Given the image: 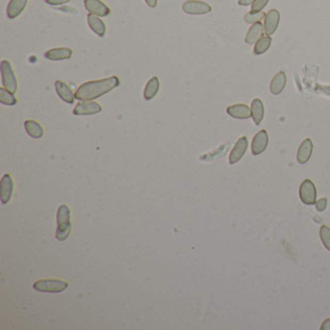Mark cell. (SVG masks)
I'll return each mask as SVG.
<instances>
[{
  "mask_svg": "<svg viewBox=\"0 0 330 330\" xmlns=\"http://www.w3.org/2000/svg\"><path fill=\"white\" fill-rule=\"evenodd\" d=\"M119 84V79L116 76H111L110 78L103 80L88 82L78 88L75 93V97L81 101H92L109 93L112 89L117 88Z\"/></svg>",
  "mask_w": 330,
  "mask_h": 330,
  "instance_id": "1",
  "label": "cell"
},
{
  "mask_svg": "<svg viewBox=\"0 0 330 330\" xmlns=\"http://www.w3.org/2000/svg\"><path fill=\"white\" fill-rule=\"evenodd\" d=\"M57 229L55 233V238L59 241H64L70 236L71 225V210L67 204H61L57 209L56 214Z\"/></svg>",
  "mask_w": 330,
  "mask_h": 330,
  "instance_id": "2",
  "label": "cell"
},
{
  "mask_svg": "<svg viewBox=\"0 0 330 330\" xmlns=\"http://www.w3.org/2000/svg\"><path fill=\"white\" fill-rule=\"evenodd\" d=\"M69 284L58 279H42L38 280L33 284V287L41 292H50V293H59L65 290Z\"/></svg>",
  "mask_w": 330,
  "mask_h": 330,
  "instance_id": "3",
  "label": "cell"
},
{
  "mask_svg": "<svg viewBox=\"0 0 330 330\" xmlns=\"http://www.w3.org/2000/svg\"><path fill=\"white\" fill-rule=\"evenodd\" d=\"M1 76L3 88L12 93H16L18 90V82L12 65L8 60H3L1 62Z\"/></svg>",
  "mask_w": 330,
  "mask_h": 330,
  "instance_id": "4",
  "label": "cell"
},
{
  "mask_svg": "<svg viewBox=\"0 0 330 330\" xmlns=\"http://www.w3.org/2000/svg\"><path fill=\"white\" fill-rule=\"evenodd\" d=\"M299 197L303 203L312 205L317 201V190L315 184L310 180H304L299 188Z\"/></svg>",
  "mask_w": 330,
  "mask_h": 330,
  "instance_id": "5",
  "label": "cell"
},
{
  "mask_svg": "<svg viewBox=\"0 0 330 330\" xmlns=\"http://www.w3.org/2000/svg\"><path fill=\"white\" fill-rule=\"evenodd\" d=\"M182 9L190 15H204L211 11V6L203 1L189 0L183 3Z\"/></svg>",
  "mask_w": 330,
  "mask_h": 330,
  "instance_id": "6",
  "label": "cell"
},
{
  "mask_svg": "<svg viewBox=\"0 0 330 330\" xmlns=\"http://www.w3.org/2000/svg\"><path fill=\"white\" fill-rule=\"evenodd\" d=\"M102 110L101 105L93 101H82L77 104L73 113L75 115H92L100 112Z\"/></svg>",
  "mask_w": 330,
  "mask_h": 330,
  "instance_id": "7",
  "label": "cell"
},
{
  "mask_svg": "<svg viewBox=\"0 0 330 330\" xmlns=\"http://www.w3.org/2000/svg\"><path fill=\"white\" fill-rule=\"evenodd\" d=\"M85 7L90 14L98 17H107L110 15V8L101 0H85Z\"/></svg>",
  "mask_w": 330,
  "mask_h": 330,
  "instance_id": "8",
  "label": "cell"
},
{
  "mask_svg": "<svg viewBox=\"0 0 330 330\" xmlns=\"http://www.w3.org/2000/svg\"><path fill=\"white\" fill-rule=\"evenodd\" d=\"M14 191V181L9 174L2 177L0 182V198L3 204L10 201Z\"/></svg>",
  "mask_w": 330,
  "mask_h": 330,
  "instance_id": "9",
  "label": "cell"
},
{
  "mask_svg": "<svg viewBox=\"0 0 330 330\" xmlns=\"http://www.w3.org/2000/svg\"><path fill=\"white\" fill-rule=\"evenodd\" d=\"M268 144V135L265 130H261L257 133L252 141L251 144V151L252 154L260 155L266 149Z\"/></svg>",
  "mask_w": 330,
  "mask_h": 330,
  "instance_id": "10",
  "label": "cell"
},
{
  "mask_svg": "<svg viewBox=\"0 0 330 330\" xmlns=\"http://www.w3.org/2000/svg\"><path fill=\"white\" fill-rule=\"evenodd\" d=\"M280 22V13L276 9L270 10L265 16L264 20V33L266 36H270L275 33Z\"/></svg>",
  "mask_w": 330,
  "mask_h": 330,
  "instance_id": "11",
  "label": "cell"
},
{
  "mask_svg": "<svg viewBox=\"0 0 330 330\" xmlns=\"http://www.w3.org/2000/svg\"><path fill=\"white\" fill-rule=\"evenodd\" d=\"M248 146V140L246 137H241L234 146L230 154V164L234 165L241 160L243 155L245 154Z\"/></svg>",
  "mask_w": 330,
  "mask_h": 330,
  "instance_id": "12",
  "label": "cell"
},
{
  "mask_svg": "<svg viewBox=\"0 0 330 330\" xmlns=\"http://www.w3.org/2000/svg\"><path fill=\"white\" fill-rule=\"evenodd\" d=\"M73 50L70 47H55L47 50L45 53V57L53 60V61H59V60H64V59H69L72 57Z\"/></svg>",
  "mask_w": 330,
  "mask_h": 330,
  "instance_id": "13",
  "label": "cell"
},
{
  "mask_svg": "<svg viewBox=\"0 0 330 330\" xmlns=\"http://www.w3.org/2000/svg\"><path fill=\"white\" fill-rule=\"evenodd\" d=\"M55 90L57 95L59 96L60 99H62L67 104H73L76 97L75 94L73 93L72 89L69 88V86L65 84L64 82L61 81H56L55 82Z\"/></svg>",
  "mask_w": 330,
  "mask_h": 330,
  "instance_id": "14",
  "label": "cell"
},
{
  "mask_svg": "<svg viewBox=\"0 0 330 330\" xmlns=\"http://www.w3.org/2000/svg\"><path fill=\"white\" fill-rule=\"evenodd\" d=\"M264 26L261 22L254 23L247 32L245 42L247 44L253 45L257 43L264 35Z\"/></svg>",
  "mask_w": 330,
  "mask_h": 330,
  "instance_id": "15",
  "label": "cell"
},
{
  "mask_svg": "<svg viewBox=\"0 0 330 330\" xmlns=\"http://www.w3.org/2000/svg\"><path fill=\"white\" fill-rule=\"evenodd\" d=\"M313 142L310 139H306L302 141V143L300 144L298 151H297V155H296V160L299 164H305L308 162L312 152H313Z\"/></svg>",
  "mask_w": 330,
  "mask_h": 330,
  "instance_id": "16",
  "label": "cell"
},
{
  "mask_svg": "<svg viewBox=\"0 0 330 330\" xmlns=\"http://www.w3.org/2000/svg\"><path fill=\"white\" fill-rule=\"evenodd\" d=\"M227 112L230 116L234 118H237V119H247L252 116L251 109L247 105H243V104L230 106L227 109Z\"/></svg>",
  "mask_w": 330,
  "mask_h": 330,
  "instance_id": "17",
  "label": "cell"
},
{
  "mask_svg": "<svg viewBox=\"0 0 330 330\" xmlns=\"http://www.w3.org/2000/svg\"><path fill=\"white\" fill-rule=\"evenodd\" d=\"M27 5V0H11L7 7V16L9 19L13 20L19 17L25 9Z\"/></svg>",
  "mask_w": 330,
  "mask_h": 330,
  "instance_id": "18",
  "label": "cell"
},
{
  "mask_svg": "<svg viewBox=\"0 0 330 330\" xmlns=\"http://www.w3.org/2000/svg\"><path fill=\"white\" fill-rule=\"evenodd\" d=\"M88 22L90 29L95 32L98 36L103 37L106 33V25L104 22L98 18V16H95L93 14H88Z\"/></svg>",
  "mask_w": 330,
  "mask_h": 330,
  "instance_id": "19",
  "label": "cell"
},
{
  "mask_svg": "<svg viewBox=\"0 0 330 330\" xmlns=\"http://www.w3.org/2000/svg\"><path fill=\"white\" fill-rule=\"evenodd\" d=\"M286 77L285 72L280 71L275 77L272 79L270 84V91L274 95L280 94L286 87Z\"/></svg>",
  "mask_w": 330,
  "mask_h": 330,
  "instance_id": "20",
  "label": "cell"
},
{
  "mask_svg": "<svg viewBox=\"0 0 330 330\" xmlns=\"http://www.w3.org/2000/svg\"><path fill=\"white\" fill-rule=\"evenodd\" d=\"M251 113L252 118L256 125H260L263 121L264 115V104L261 99H254L251 104Z\"/></svg>",
  "mask_w": 330,
  "mask_h": 330,
  "instance_id": "21",
  "label": "cell"
},
{
  "mask_svg": "<svg viewBox=\"0 0 330 330\" xmlns=\"http://www.w3.org/2000/svg\"><path fill=\"white\" fill-rule=\"evenodd\" d=\"M24 129L33 139H40L44 135V129L40 123L35 120H26L24 122Z\"/></svg>",
  "mask_w": 330,
  "mask_h": 330,
  "instance_id": "22",
  "label": "cell"
},
{
  "mask_svg": "<svg viewBox=\"0 0 330 330\" xmlns=\"http://www.w3.org/2000/svg\"><path fill=\"white\" fill-rule=\"evenodd\" d=\"M160 88V82L159 79L157 77H153L151 78L148 83L146 84L145 88H144V92H143V97L146 101H150L154 98L156 94L158 93Z\"/></svg>",
  "mask_w": 330,
  "mask_h": 330,
  "instance_id": "23",
  "label": "cell"
},
{
  "mask_svg": "<svg viewBox=\"0 0 330 330\" xmlns=\"http://www.w3.org/2000/svg\"><path fill=\"white\" fill-rule=\"evenodd\" d=\"M18 102L17 98L14 96V93L10 92L6 88H0V103L7 106H14Z\"/></svg>",
  "mask_w": 330,
  "mask_h": 330,
  "instance_id": "24",
  "label": "cell"
},
{
  "mask_svg": "<svg viewBox=\"0 0 330 330\" xmlns=\"http://www.w3.org/2000/svg\"><path fill=\"white\" fill-rule=\"evenodd\" d=\"M271 41H272V39L270 38V36H265V37L261 38L256 43V46L254 47V54L255 55H261V54L264 53L269 48V47L271 45Z\"/></svg>",
  "mask_w": 330,
  "mask_h": 330,
  "instance_id": "25",
  "label": "cell"
},
{
  "mask_svg": "<svg viewBox=\"0 0 330 330\" xmlns=\"http://www.w3.org/2000/svg\"><path fill=\"white\" fill-rule=\"evenodd\" d=\"M230 145H231V142L229 143H226V144H223L222 146H220L219 148H217L216 150L208 153V154L204 155V156H201L200 157V160H204V161H211L215 158H218V157H221L224 154H226L228 148H230Z\"/></svg>",
  "mask_w": 330,
  "mask_h": 330,
  "instance_id": "26",
  "label": "cell"
},
{
  "mask_svg": "<svg viewBox=\"0 0 330 330\" xmlns=\"http://www.w3.org/2000/svg\"><path fill=\"white\" fill-rule=\"evenodd\" d=\"M265 13L261 11V12H249L245 15L244 17V21L247 23H257V22H261L264 19H265Z\"/></svg>",
  "mask_w": 330,
  "mask_h": 330,
  "instance_id": "27",
  "label": "cell"
},
{
  "mask_svg": "<svg viewBox=\"0 0 330 330\" xmlns=\"http://www.w3.org/2000/svg\"><path fill=\"white\" fill-rule=\"evenodd\" d=\"M320 236L325 247L330 252V228L324 225L320 230Z\"/></svg>",
  "mask_w": 330,
  "mask_h": 330,
  "instance_id": "28",
  "label": "cell"
},
{
  "mask_svg": "<svg viewBox=\"0 0 330 330\" xmlns=\"http://www.w3.org/2000/svg\"><path fill=\"white\" fill-rule=\"evenodd\" d=\"M269 0H255L252 3V7L251 10L253 12H261L264 7L267 5Z\"/></svg>",
  "mask_w": 330,
  "mask_h": 330,
  "instance_id": "29",
  "label": "cell"
},
{
  "mask_svg": "<svg viewBox=\"0 0 330 330\" xmlns=\"http://www.w3.org/2000/svg\"><path fill=\"white\" fill-rule=\"evenodd\" d=\"M316 92L318 94H322V95H326L330 97V86H323V85H317L316 88H315Z\"/></svg>",
  "mask_w": 330,
  "mask_h": 330,
  "instance_id": "30",
  "label": "cell"
},
{
  "mask_svg": "<svg viewBox=\"0 0 330 330\" xmlns=\"http://www.w3.org/2000/svg\"><path fill=\"white\" fill-rule=\"evenodd\" d=\"M328 206V198H320L319 200L316 201V209L320 212H323L324 210H326Z\"/></svg>",
  "mask_w": 330,
  "mask_h": 330,
  "instance_id": "31",
  "label": "cell"
},
{
  "mask_svg": "<svg viewBox=\"0 0 330 330\" xmlns=\"http://www.w3.org/2000/svg\"><path fill=\"white\" fill-rule=\"evenodd\" d=\"M70 0H46V2L48 4V5H51V6H55V5H62V4H65L67 2H69Z\"/></svg>",
  "mask_w": 330,
  "mask_h": 330,
  "instance_id": "32",
  "label": "cell"
},
{
  "mask_svg": "<svg viewBox=\"0 0 330 330\" xmlns=\"http://www.w3.org/2000/svg\"><path fill=\"white\" fill-rule=\"evenodd\" d=\"M321 330H330V319H327L323 323V325L321 327Z\"/></svg>",
  "mask_w": 330,
  "mask_h": 330,
  "instance_id": "33",
  "label": "cell"
},
{
  "mask_svg": "<svg viewBox=\"0 0 330 330\" xmlns=\"http://www.w3.org/2000/svg\"><path fill=\"white\" fill-rule=\"evenodd\" d=\"M255 0H238V5L240 6H248L251 5Z\"/></svg>",
  "mask_w": 330,
  "mask_h": 330,
  "instance_id": "34",
  "label": "cell"
},
{
  "mask_svg": "<svg viewBox=\"0 0 330 330\" xmlns=\"http://www.w3.org/2000/svg\"><path fill=\"white\" fill-rule=\"evenodd\" d=\"M145 2L151 8H154L157 6V0H145Z\"/></svg>",
  "mask_w": 330,
  "mask_h": 330,
  "instance_id": "35",
  "label": "cell"
}]
</instances>
